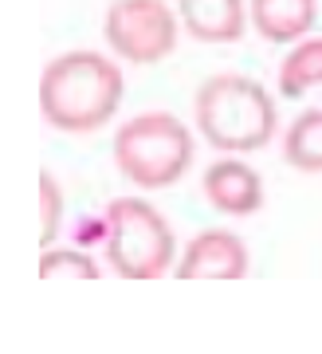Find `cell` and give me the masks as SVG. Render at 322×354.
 I'll list each match as a JSON object with an SVG mask.
<instances>
[{
  "label": "cell",
  "instance_id": "obj_12",
  "mask_svg": "<svg viewBox=\"0 0 322 354\" xmlns=\"http://www.w3.org/2000/svg\"><path fill=\"white\" fill-rule=\"evenodd\" d=\"M39 276L55 279V276H79V279H99V264L83 252H71V248H55L39 260Z\"/></svg>",
  "mask_w": 322,
  "mask_h": 354
},
{
  "label": "cell",
  "instance_id": "obj_9",
  "mask_svg": "<svg viewBox=\"0 0 322 354\" xmlns=\"http://www.w3.org/2000/svg\"><path fill=\"white\" fill-rule=\"evenodd\" d=\"M248 24L267 44H303L319 24V0H248Z\"/></svg>",
  "mask_w": 322,
  "mask_h": 354
},
{
  "label": "cell",
  "instance_id": "obj_4",
  "mask_svg": "<svg viewBox=\"0 0 322 354\" xmlns=\"http://www.w3.org/2000/svg\"><path fill=\"white\" fill-rule=\"evenodd\" d=\"M106 260L126 279H158L173 264V228L142 197H114L106 205Z\"/></svg>",
  "mask_w": 322,
  "mask_h": 354
},
{
  "label": "cell",
  "instance_id": "obj_1",
  "mask_svg": "<svg viewBox=\"0 0 322 354\" xmlns=\"http://www.w3.org/2000/svg\"><path fill=\"white\" fill-rule=\"evenodd\" d=\"M122 91V71L102 51H63L39 75V111L63 134H91L114 118Z\"/></svg>",
  "mask_w": 322,
  "mask_h": 354
},
{
  "label": "cell",
  "instance_id": "obj_6",
  "mask_svg": "<svg viewBox=\"0 0 322 354\" xmlns=\"http://www.w3.org/2000/svg\"><path fill=\"white\" fill-rule=\"evenodd\" d=\"M248 276V248L228 228H205L189 241L177 279H240Z\"/></svg>",
  "mask_w": 322,
  "mask_h": 354
},
{
  "label": "cell",
  "instance_id": "obj_13",
  "mask_svg": "<svg viewBox=\"0 0 322 354\" xmlns=\"http://www.w3.org/2000/svg\"><path fill=\"white\" fill-rule=\"evenodd\" d=\"M59 213H63V193L51 174H39V241L51 244L59 232Z\"/></svg>",
  "mask_w": 322,
  "mask_h": 354
},
{
  "label": "cell",
  "instance_id": "obj_10",
  "mask_svg": "<svg viewBox=\"0 0 322 354\" xmlns=\"http://www.w3.org/2000/svg\"><path fill=\"white\" fill-rule=\"evenodd\" d=\"M310 87H322V36L295 44L279 64V95L283 99H299Z\"/></svg>",
  "mask_w": 322,
  "mask_h": 354
},
{
  "label": "cell",
  "instance_id": "obj_11",
  "mask_svg": "<svg viewBox=\"0 0 322 354\" xmlns=\"http://www.w3.org/2000/svg\"><path fill=\"white\" fill-rule=\"evenodd\" d=\"M283 158L303 174H322V106L303 111L283 134Z\"/></svg>",
  "mask_w": 322,
  "mask_h": 354
},
{
  "label": "cell",
  "instance_id": "obj_3",
  "mask_svg": "<svg viewBox=\"0 0 322 354\" xmlns=\"http://www.w3.org/2000/svg\"><path fill=\"white\" fill-rule=\"evenodd\" d=\"M114 162L138 189H169L193 165V134L169 111L134 114L114 134Z\"/></svg>",
  "mask_w": 322,
  "mask_h": 354
},
{
  "label": "cell",
  "instance_id": "obj_7",
  "mask_svg": "<svg viewBox=\"0 0 322 354\" xmlns=\"http://www.w3.org/2000/svg\"><path fill=\"white\" fill-rule=\"evenodd\" d=\"M205 201L216 213L228 216H252L263 209V181L248 162L240 158H220L205 169Z\"/></svg>",
  "mask_w": 322,
  "mask_h": 354
},
{
  "label": "cell",
  "instance_id": "obj_5",
  "mask_svg": "<svg viewBox=\"0 0 322 354\" xmlns=\"http://www.w3.org/2000/svg\"><path fill=\"white\" fill-rule=\"evenodd\" d=\"M177 8L169 0H111V8L102 16V36L111 51L126 64L149 67L169 59L177 48Z\"/></svg>",
  "mask_w": 322,
  "mask_h": 354
},
{
  "label": "cell",
  "instance_id": "obj_8",
  "mask_svg": "<svg viewBox=\"0 0 322 354\" xmlns=\"http://www.w3.org/2000/svg\"><path fill=\"white\" fill-rule=\"evenodd\" d=\"M177 20L200 44H236L248 32L244 0H177Z\"/></svg>",
  "mask_w": 322,
  "mask_h": 354
},
{
  "label": "cell",
  "instance_id": "obj_2",
  "mask_svg": "<svg viewBox=\"0 0 322 354\" xmlns=\"http://www.w3.org/2000/svg\"><path fill=\"white\" fill-rule=\"evenodd\" d=\"M193 114H197L200 138L224 153L263 150L279 127L275 99L263 91V83L236 75V71L205 79L193 99Z\"/></svg>",
  "mask_w": 322,
  "mask_h": 354
}]
</instances>
